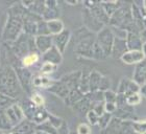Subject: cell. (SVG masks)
<instances>
[{
    "mask_svg": "<svg viewBox=\"0 0 146 134\" xmlns=\"http://www.w3.org/2000/svg\"><path fill=\"white\" fill-rule=\"evenodd\" d=\"M23 92L14 67L9 63L0 62V93L19 100Z\"/></svg>",
    "mask_w": 146,
    "mask_h": 134,
    "instance_id": "cell-1",
    "label": "cell"
},
{
    "mask_svg": "<svg viewBox=\"0 0 146 134\" xmlns=\"http://www.w3.org/2000/svg\"><path fill=\"white\" fill-rule=\"evenodd\" d=\"M74 34H75V42H74L75 56L79 59L93 60V46L96 35L88 31L84 26L79 27Z\"/></svg>",
    "mask_w": 146,
    "mask_h": 134,
    "instance_id": "cell-2",
    "label": "cell"
},
{
    "mask_svg": "<svg viewBox=\"0 0 146 134\" xmlns=\"http://www.w3.org/2000/svg\"><path fill=\"white\" fill-rule=\"evenodd\" d=\"M110 27L120 28L125 31H138L140 33L139 28L136 26L131 12V3L123 2L118 7V9L110 17L109 22Z\"/></svg>",
    "mask_w": 146,
    "mask_h": 134,
    "instance_id": "cell-3",
    "label": "cell"
},
{
    "mask_svg": "<svg viewBox=\"0 0 146 134\" xmlns=\"http://www.w3.org/2000/svg\"><path fill=\"white\" fill-rule=\"evenodd\" d=\"M23 33V18L21 16L13 15L7 13L6 21L2 29L1 39L3 43L12 44Z\"/></svg>",
    "mask_w": 146,
    "mask_h": 134,
    "instance_id": "cell-4",
    "label": "cell"
},
{
    "mask_svg": "<svg viewBox=\"0 0 146 134\" xmlns=\"http://www.w3.org/2000/svg\"><path fill=\"white\" fill-rule=\"evenodd\" d=\"M9 45L11 46V48H12L13 52L16 55V57L20 60L27 54L36 52V44H35V37L28 36L24 33H22L15 42L9 44Z\"/></svg>",
    "mask_w": 146,
    "mask_h": 134,
    "instance_id": "cell-5",
    "label": "cell"
},
{
    "mask_svg": "<svg viewBox=\"0 0 146 134\" xmlns=\"http://www.w3.org/2000/svg\"><path fill=\"white\" fill-rule=\"evenodd\" d=\"M114 41H115V36L110 26H104L100 31L96 34L95 37V42L97 43V45L104 52L107 59L109 57H112Z\"/></svg>",
    "mask_w": 146,
    "mask_h": 134,
    "instance_id": "cell-6",
    "label": "cell"
},
{
    "mask_svg": "<svg viewBox=\"0 0 146 134\" xmlns=\"http://www.w3.org/2000/svg\"><path fill=\"white\" fill-rule=\"evenodd\" d=\"M17 73L18 81L21 85L24 93H26L27 96L31 95L34 92V87H33V78H34V72L31 70V68H25V67L18 66L14 68Z\"/></svg>",
    "mask_w": 146,
    "mask_h": 134,
    "instance_id": "cell-7",
    "label": "cell"
},
{
    "mask_svg": "<svg viewBox=\"0 0 146 134\" xmlns=\"http://www.w3.org/2000/svg\"><path fill=\"white\" fill-rule=\"evenodd\" d=\"M82 23H84L82 26L93 34H97L98 31H100L104 27V25L101 24L100 22L95 18V16L92 14L91 11L89 9H86V7L82 9Z\"/></svg>",
    "mask_w": 146,
    "mask_h": 134,
    "instance_id": "cell-8",
    "label": "cell"
},
{
    "mask_svg": "<svg viewBox=\"0 0 146 134\" xmlns=\"http://www.w3.org/2000/svg\"><path fill=\"white\" fill-rule=\"evenodd\" d=\"M4 114H5L6 119L9 121L13 128L19 125L21 122H23L25 119L24 113L22 111L21 106L18 104V102L15 104H13L12 106L7 107L6 109H4Z\"/></svg>",
    "mask_w": 146,
    "mask_h": 134,
    "instance_id": "cell-9",
    "label": "cell"
},
{
    "mask_svg": "<svg viewBox=\"0 0 146 134\" xmlns=\"http://www.w3.org/2000/svg\"><path fill=\"white\" fill-rule=\"evenodd\" d=\"M71 37H72V33L68 28H65L62 33L52 37L53 46L58 48V50L61 52L62 55H64L65 52H66V48H67L68 44L70 42Z\"/></svg>",
    "mask_w": 146,
    "mask_h": 134,
    "instance_id": "cell-10",
    "label": "cell"
},
{
    "mask_svg": "<svg viewBox=\"0 0 146 134\" xmlns=\"http://www.w3.org/2000/svg\"><path fill=\"white\" fill-rule=\"evenodd\" d=\"M140 90V86L135 82L134 80L131 78H126L123 76L118 84V88H117V94H127L131 92H139Z\"/></svg>",
    "mask_w": 146,
    "mask_h": 134,
    "instance_id": "cell-11",
    "label": "cell"
},
{
    "mask_svg": "<svg viewBox=\"0 0 146 134\" xmlns=\"http://www.w3.org/2000/svg\"><path fill=\"white\" fill-rule=\"evenodd\" d=\"M61 16V9L58 5V1H45V11L42 16V19L44 21H49L53 19H60Z\"/></svg>",
    "mask_w": 146,
    "mask_h": 134,
    "instance_id": "cell-12",
    "label": "cell"
},
{
    "mask_svg": "<svg viewBox=\"0 0 146 134\" xmlns=\"http://www.w3.org/2000/svg\"><path fill=\"white\" fill-rule=\"evenodd\" d=\"M145 59L142 50H126L120 57V60L125 65H137Z\"/></svg>",
    "mask_w": 146,
    "mask_h": 134,
    "instance_id": "cell-13",
    "label": "cell"
},
{
    "mask_svg": "<svg viewBox=\"0 0 146 134\" xmlns=\"http://www.w3.org/2000/svg\"><path fill=\"white\" fill-rule=\"evenodd\" d=\"M80 76H82V69L66 73L64 76H62L60 78V80L67 85V87L71 91V90H74V89H78L79 82H80Z\"/></svg>",
    "mask_w": 146,
    "mask_h": 134,
    "instance_id": "cell-14",
    "label": "cell"
},
{
    "mask_svg": "<svg viewBox=\"0 0 146 134\" xmlns=\"http://www.w3.org/2000/svg\"><path fill=\"white\" fill-rule=\"evenodd\" d=\"M93 106H94V103L92 100L91 93L89 92V93L84 95V98L80 100H78L71 108H72L74 112L78 113V114H87V112H88L89 110H91L93 108Z\"/></svg>",
    "mask_w": 146,
    "mask_h": 134,
    "instance_id": "cell-15",
    "label": "cell"
},
{
    "mask_svg": "<svg viewBox=\"0 0 146 134\" xmlns=\"http://www.w3.org/2000/svg\"><path fill=\"white\" fill-rule=\"evenodd\" d=\"M125 44L127 50H142L143 42L138 31H126Z\"/></svg>",
    "mask_w": 146,
    "mask_h": 134,
    "instance_id": "cell-16",
    "label": "cell"
},
{
    "mask_svg": "<svg viewBox=\"0 0 146 134\" xmlns=\"http://www.w3.org/2000/svg\"><path fill=\"white\" fill-rule=\"evenodd\" d=\"M35 44H36V52L42 56L53 46L52 36H36L35 37Z\"/></svg>",
    "mask_w": 146,
    "mask_h": 134,
    "instance_id": "cell-17",
    "label": "cell"
},
{
    "mask_svg": "<svg viewBox=\"0 0 146 134\" xmlns=\"http://www.w3.org/2000/svg\"><path fill=\"white\" fill-rule=\"evenodd\" d=\"M43 62H48V63H51V64H54L56 66H60V65L63 63V55L58 52V48L52 46L51 48L49 49L48 52H46L45 54H43L41 56Z\"/></svg>",
    "mask_w": 146,
    "mask_h": 134,
    "instance_id": "cell-18",
    "label": "cell"
},
{
    "mask_svg": "<svg viewBox=\"0 0 146 134\" xmlns=\"http://www.w3.org/2000/svg\"><path fill=\"white\" fill-rule=\"evenodd\" d=\"M49 92H51L52 94L56 95L58 98H60L62 100H65L67 98L68 94H69V88L64 82H62L61 80H55V82L53 83V85L48 89Z\"/></svg>",
    "mask_w": 146,
    "mask_h": 134,
    "instance_id": "cell-19",
    "label": "cell"
},
{
    "mask_svg": "<svg viewBox=\"0 0 146 134\" xmlns=\"http://www.w3.org/2000/svg\"><path fill=\"white\" fill-rule=\"evenodd\" d=\"M55 82L54 79H52L51 76H42V74H34L33 78V87L34 88H39V89H45L48 90L53 83Z\"/></svg>",
    "mask_w": 146,
    "mask_h": 134,
    "instance_id": "cell-20",
    "label": "cell"
},
{
    "mask_svg": "<svg viewBox=\"0 0 146 134\" xmlns=\"http://www.w3.org/2000/svg\"><path fill=\"white\" fill-rule=\"evenodd\" d=\"M131 79L134 80L139 86L146 83V59H144L139 64L135 65Z\"/></svg>",
    "mask_w": 146,
    "mask_h": 134,
    "instance_id": "cell-21",
    "label": "cell"
},
{
    "mask_svg": "<svg viewBox=\"0 0 146 134\" xmlns=\"http://www.w3.org/2000/svg\"><path fill=\"white\" fill-rule=\"evenodd\" d=\"M89 9L91 11L92 14L95 16V18L97 19L101 24H104V26H109L110 17L107 15V13L104 12V9H102L100 2H96L91 9Z\"/></svg>",
    "mask_w": 146,
    "mask_h": 134,
    "instance_id": "cell-22",
    "label": "cell"
},
{
    "mask_svg": "<svg viewBox=\"0 0 146 134\" xmlns=\"http://www.w3.org/2000/svg\"><path fill=\"white\" fill-rule=\"evenodd\" d=\"M35 131H36V125L26 119L12 129V132H16L18 134H34Z\"/></svg>",
    "mask_w": 146,
    "mask_h": 134,
    "instance_id": "cell-23",
    "label": "cell"
},
{
    "mask_svg": "<svg viewBox=\"0 0 146 134\" xmlns=\"http://www.w3.org/2000/svg\"><path fill=\"white\" fill-rule=\"evenodd\" d=\"M102 73H100L98 70L92 69L90 73V80H89V92H97L99 91V86H100L101 79H102Z\"/></svg>",
    "mask_w": 146,
    "mask_h": 134,
    "instance_id": "cell-24",
    "label": "cell"
},
{
    "mask_svg": "<svg viewBox=\"0 0 146 134\" xmlns=\"http://www.w3.org/2000/svg\"><path fill=\"white\" fill-rule=\"evenodd\" d=\"M47 23V28H48L49 35L50 36H56L60 33L65 29V25L64 22L62 21L61 19H53V20H49V21H46Z\"/></svg>",
    "mask_w": 146,
    "mask_h": 134,
    "instance_id": "cell-25",
    "label": "cell"
},
{
    "mask_svg": "<svg viewBox=\"0 0 146 134\" xmlns=\"http://www.w3.org/2000/svg\"><path fill=\"white\" fill-rule=\"evenodd\" d=\"M92 69L88 67H84L82 69V76H80V82H79L78 89L84 93H89V80H90V73Z\"/></svg>",
    "mask_w": 146,
    "mask_h": 134,
    "instance_id": "cell-26",
    "label": "cell"
},
{
    "mask_svg": "<svg viewBox=\"0 0 146 134\" xmlns=\"http://www.w3.org/2000/svg\"><path fill=\"white\" fill-rule=\"evenodd\" d=\"M40 60H41V55H40L38 52H31V54H27L26 56H24V57L20 60V62H21L22 67L31 68V67L35 66Z\"/></svg>",
    "mask_w": 146,
    "mask_h": 134,
    "instance_id": "cell-27",
    "label": "cell"
},
{
    "mask_svg": "<svg viewBox=\"0 0 146 134\" xmlns=\"http://www.w3.org/2000/svg\"><path fill=\"white\" fill-rule=\"evenodd\" d=\"M127 50L126 48V44H125V40L123 39H118V38H115V41H114V46H113V52H112V57L114 58H117V57H121L125 52Z\"/></svg>",
    "mask_w": 146,
    "mask_h": 134,
    "instance_id": "cell-28",
    "label": "cell"
},
{
    "mask_svg": "<svg viewBox=\"0 0 146 134\" xmlns=\"http://www.w3.org/2000/svg\"><path fill=\"white\" fill-rule=\"evenodd\" d=\"M120 125H121V119H118L113 116L107 128L100 130V134H119Z\"/></svg>",
    "mask_w": 146,
    "mask_h": 134,
    "instance_id": "cell-29",
    "label": "cell"
},
{
    "mask_svg": "<svg viewBox=\"0 0 146 134\" xmlns=\"http://www.w3.org/2000/svg\"><path fill=\"white\" fill-rule=\"evenodd\" d=\"M84 93H82L79 89H74V90H71L68 94L67 98L64 100V103L69 107L74 106L78 100H80L82 98H84Z\"/></svg>",
    "mask_w": 146,
    "mask_h": 134,
    "instance_id": "cell-30",
    "label": "cell"
},
{
    "mask_svg": "<svg viewBox=\"0 0 146 134\" xmlns=\"http://www.w3.org/2000/svg\"><path fill=\"white\" fill-rule=\"evenodd\" d=\"M99 2L109 17H111L121 4V1H99Z\"/></svg>",
    "mask_w": 146,
    "mask_h": 134,
    "instance_id": "cell-31",
    "label": "cell"
},
{
    "mask_svg": "<svg viewBox=\"0 0 146 134\" xmlns=\"http://www.w3.org/2000/svg\"><path fill=\"white\" fill-rule=\"evenodd\" d=\"M48 114L49 111L46 109L45 107H42V108H38L35 113L34 119H33V123L35 125H40V124H43L44 122H46L48 119Z\"/></svg>",
    "mask_w": 146,
    "mask_h": 134,
    "instance_id": "cell-32",
    "label": "cell"
},
{
    "mask_svg": "<svg viewBox=\"0 0 146 134\" xmlns=\"http://www.w3.org/2000/svg\"><path fill=\"white\" fill-rule=\"evenodd\" d=\"M58 68V66H56L54 64H51V63H48V62H43L39 68V73L42 74V76H50L51 74L56 72Z\"/></svg>",
    "mask_w": 146,
    "mask_h": 134,
    "instance_id": "cell-33",
    "label": "cell"
},
{
    "mask_svg": "<svg viewBox=\"0 0 146 134\" xmlns=\"http://www.w3.org/2000/svg\"><path fill=\"white\" fill-rule=\"evenodd\" d=\"M124 96L126 104L131 107H136L138 105H140L141 102H142V98H143L139 92H131V93L125 94Z\"/></svg>",
    "mask_w": 146,
    "mask_h": 134,
    "instance_id": "cell-34",
    "label": "cell"
},
{
    "mask_svg": "<svg viewBox=\"0 0 146 134\" xmlns=\"http://www.w3.org/2000/svg\"><path fill=\"white\" fill-rule=\"evenodd\" d=\"M31 102L34 104L35 106L38 107V108H42V107H45V98L43 96L40 92H36V91H34L31 93V95L28 96Z\"/></svg>",
    "mask_w": 146,
    "mask_h": 134,
    "instance_id": "cell-35",
    "label": "cell"
},
{
    "mask_svg": "<svg viewBox=\"0 0 146 134\" xmlns=\"http://www.w3.org/2000/svg\"><path fill=\"white\" fill-rule=\"evenodd\" d=\"M36 130L43 131L47 134H58V129L54 128L48 121H46V122H44L43 124H40V125H36Z\"/></svg>",
    "mask_w": 146,
    "mask_h": 134,
    "instance_id": "cell-36",
    "label": "cell"
},
{
    "mask_svg": "<svg viewBox=\"0 0 146 134\" xmlns=\"http://www.w3.org/2000/svg\"><path fill=\"white\" fill-rule=\"evenodd\" d=\"M134 121H121L119 134H137L133 128Z\"/></svg>",
    "mask_w": 146,
    "mask_h": 134,
    "instance_id": "cell-37",
    "label": "cell"
},
{
    "mask_svg": "<svg viewBox=\"0 0 146 134\" xmlns=\"http://www.w3.org/2000/svg\"><path fill=\"white\" fill-rule=\"evenodd\" d=\"M113 117V114H110V113L104 112V114L101 116H99V119H98V123L97 125L99 130H104V128H107V126L109 125V123L111 122V119Z\"/></svg>",
    "mask_w": 146,
    "mask_h": 134,
    "instance_id": "cell-38",
    "label": "cell"
},
{
    "mask_svg": "<svg viewBox=\"0 0 146 134\" xmlns=\"http://www.w3.org/2000/svg\"><path fill=\"white\" fill-rule=\"evenodd\" d=\"M133 128L137 134L146 133V119H138L133 122Z\"/></svg>",
    "mask_w": 146,
    "mask_h": 134,
    "instance_id": "cell-39",
    "label": "cell"
},
{
    "mask_svg": "<svg viewBox=\"0 0 146 134\" xmlns=\"http://www.w3.org/2000/svg\"><path fill=\"white\" fill-rule=\"evenodd\" d=\"M18 100H15V98H9V96H6V95L2 94V93H0V109H6L7 107L12 106L13 104L17 103Z\"/></svg>",
    "mask_w": 146,
    "mask_h": 134,
    "instance_id": "cell-40",
    "label": "cell"
},
{
    "mask_svg": "<svg viewBox=\"0 0 146 134\" xmlns=\"http://www.w3.org/2000/svg\"><path fill=\"white\" fill-rule=\"evenodd\" d=\"M36 36H50L47 28V23L44 20H40L38 22V28H36Z\"/></svg>",
    "mask_w": 146,
    "mask_h": 134,
    "instance_id": "cell-41",
    "label": "cell"
},
{
    "mask_svg": "<svg viewBox=\"0 0 146 134\" xmlns=\"http://www.w3.org/2000/svg\"><path fill=\"white\" fill-rule=\"evenodd\" d=\"M47 121H48L54 128L58 129L60 127H61L62 124H63V122H64V119H62V117H60V116H56V115H54V114H52V113L49 112L48 119H47Z\"/></svg>",
    "mask_w": 146,
    "mask_h": 134,
    "instance_id": "cell-42",
    "label": "cell"
},
{
    "mask_svg": "<svg viewBox=\"0 0 146 134\" xmlns=\"http://www.w3.org/2000/svg\"><path fill=\"white\" fill-rule=\"evenodd\" d=\"M106 56H104V52L101 50V48L97 45V43H94L93 46V60L95 61H99V60H106Z\"/></svg>",
    "mask_w": 146,
    "mask_h": 134,
    "instance_id": "cell-43",
    "label": "cell"
},
{
    "mask_svg": "<svg viewBox=\"0 0 146 134\" xmlns=\"http://www.w3.org/2000/svg\"><path fill=\"white\" fill-rule=\"evenodd\" d=\"M112 87V81L108 76H102V79H101L100 82V86H99V91L104 92L107 90H110Z\"/></svg>",
    "mask_w": 146,
    "mask_h": 134,
    "instance_id": "cell-44",
    "label": "cell"
},
{
    "mask_svg": "<svg viewBox=\"0 0 146 134\" xmlns=\"http://www.w3.org/2000/svg\"><path fill=\"white\" fill-rule=\"evenodd\" d=\"M76 134H92V128L88 123H79L76 128Z\"/></svg>",
    "mask_w": 146,
    "mask_h": 134,
    "instance_id": "cell-45",
    "label": "cell"
},
{
    "mask_svg": "<svg viewBox=\"0 0 146 134\" xmlns=\"http://www.w3.org/2000/svg\"><path fill=\"white\" fill-rule=\"evenodd\" d=\"M86 117H87V121H88V124L90 126H96L98 123V119L99 116L96 114V113L93 111V110H89L87 114H86Z\"/></svg>",
    "mask_w": 146,
    "mask_h": 134,
    "instance_id": "cell-46",
    "label": "cell"
},
{
    "mask_svg": "<svg viewBox=\"0 0 146 134\" xmlns=\"http://www.w3.org/2000/svg\"><path fill=\"white\" fill-rule=\"evenodd\" d=\"M104 100L108 103H116L117 100V92L113 91L112 89L104 92Z\"/></svg>",
    "mask_w": 146,
    "mask_h": 134,
    "instance_id": "cell-47",
    "label": "cell"
},
{
    "mask_svg": "<svg viewBox=\"0 0 146 134\" xmlns=\"http://www.w3.org/2000/svg\"><path fill=\"white\" fill-rule=\"evenodd\" d=\"M92 110H93L98 116H101L104 112H106V111H104V102H100V103L94 104V106H93Z\"/></svg>",
    "mask_w": 146,
    "mask_h": 134,
    "instance_id": "cell-48",
    "label": "cell"
},
{
    "mask_svg": "<svg viewBox=\"0 0 146 134\" xmlns=\"http://www.w3.org/2000/svg\"><path fill=\"white\" fill-rule=\"evenodd\" d=\"M117 110V104L116 103H108L104 102V111L110 114H114Z\"/></svg>",
    "mask_w": 146,
    "mask_h": 134,
    "instance_id": "cell-49",
    "label": "cell"
},
{
    "mask_svg": "<svg viewBox=\"0 0 146 134\" xmlns=\"http://www.w3.org/2000/svg\"><path fill=\"white\" fill-rule=\"evenodd\" d=\"M58 134H70V130H69V127H68V123L64 119L63 124L61 125V127L58 129Z\"/></svg>",
    "mask_w": 146,
    "mask_h": 134,
    "instance_id": "cell-50",
    "label": "cell"
},
{
    "mask_svg": "<svg viewBox=\"0 0 146 134\" xmlns=\"http://www.w3.org/2000/svg\"><path fill=\"white\" fill-rule=\"evenodd\" d=\"M139 93L141 94V96L144 98H146V83L143 85L140 86V90H139Z\"/></svg>",
    "mask_w": 146,
    "mask_h": 134,
    "instance_id": "cell-51",
    "label": "cell"
},
{
    "mask_svg": "<svg viewBox=\"0 0 146 134\" xmlns=\"http://www.w3.org/2000/svg\"><path fill=\"white\" fill-rule=\"evenodd\" d=\"M139 35H140V38H141V41L144 43H146V27L143 28V29H141L140 33H139Z\"/></svg>",
    "mask_w": 146,
    "mask_h": 134,
    "instance_id": "cell-52",
    "label": "cell"
},
{
    "mask_svg": "<svg viewBox=\"0 0 146 134\" xmlns=\"http://www.w3.org/2000/svg\"><path fill=\"white\" fill-rule=\"evenodd\" d=\"M65 3L67 4V5H71V6H75V5H77V4H79V1H69V0H67V1H65Z\"/></svg>",
    "mask_w": 146,
    "mask_h": 134,
    "instance_id": "cell-53",
    "label": "cell"
},
{
    "mask_svg": "<svg viewBox=\"0 0 146 134\" xmlns=\"http://www.w3.org/2000/svg\"><path fill=\"white\" fill-rule=\"evenodd\" d=\"M141 6H142V9H144V12H145V14H146V0H144V1L141 2Z\"/></svg>",
    "mask_w": 146,
    "mask_h": 134,
    "instance_id": "cell-54",
    "label": "cell"
},
{
    "mask_svg": "<svg viewBox=\"0 0 146 134\" xmlns=\"http://www.w3.org/2000/svg\"><path fill=\"white\" fill-rule=\"evenodd\" d=\"M142 52H143L144 57H145V59H146V43H144V44H143V47H142Z\"/></svg>",
    "mask_w": 146,
    "mask_h": 134,
    "instance_id": "cell-55",
    "label": "cell"
},
{
    "mask_svg": "<svg viewBox=\"0 0 146 134\" xmlns=\"http://www.w3.org/2000/svg\"><path fill=\"white\" fill-rule=\"evenodd\" d=\"M0 134H18V133H16V132H7V133H6L5 131H1V130H0Z\"/></svg>",
    "mask_w": 146,
    "mask_h": 134,
    "instance_id": "cell-56",
    "label": "cell"
},
{
    "mask_svg": "<svg viewBox=\"0 0 146 134\" xmlns=\"http://www.w3.org/2000/svg\"><path fill=\"white\" fill-rule=\"evenodd\" d=\"M34 134H47V133H45V132H43V131H39V130H36V131L34 132Z\"/></svg>",
    "mask_w": 146,
    "mask_h": 134,
    "instance_id": "cell-57",
    "label": "cell"
},
{
    "mask_svg": "<svg viewBox=\"0 0 146 134\" xmlns=\"http://www.w3.org/2000/svg\"><path fill=\"white\" fill-rule=\"evenodd\" d=\"M70 134H73V133H70Z\"/></svg>",
    "mask_w": 146,
    "mask_h": 134,
    "instance_id": "cell-58",
    "label": "cell"
},
{
    "mask_svg": "<svg viewBox=\"0 0 146 134\" xmlns=\"http://www.w3.org/2000/svg\"><path fill=\"white\" fill-rule=\"evenodd\" d=\"M144 134H146V133H144Z\"/></svg>",
    "mask_w": 146,
    "mask_h": 134,
    "instance_id": "cell-59",
    "label": "cell"
}]
</instances>
